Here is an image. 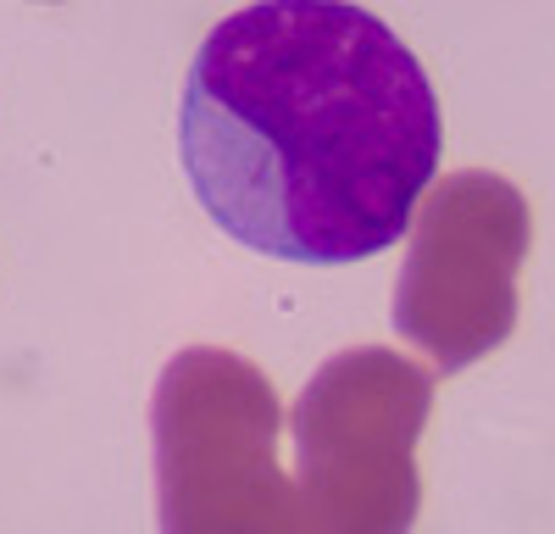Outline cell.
<instances>
[{
  "label": "cell",
  "instance_id": "cell-1",
  "mask_svg": "<svg viewBox=\"0 0 555 534\" xmlns=\"http://www.w3.org/2000/svg\"><path fill=\"white\" fill-rule=\"evenodd\" d=\"M183 178L217 229L272 262L350 267L405 240L444 156L434 78L356 0H250L190 62Z\"/></svg>",
  "mask_w": 555,
  "mask_h": 534
}]
</instances>
